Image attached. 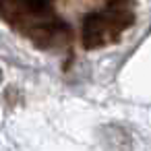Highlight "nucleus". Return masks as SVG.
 I'll use <instances>...</instances> for the list:
<instances>
[{
	"label": "nucleus",
	"instance_id": "1",
	"mask_svg": "<svg viewBox=\"0 0 151 151\" xmlns=\"http://www.w3.org/2000/svg\"><path fill=\"white\" fill-rule=\"evenodd\" d=\"M134 21V15L126 0H112L106 11L93 13L83 21V44L89 50L104 48L116 42L124 29Z\"/></svg>",
	"mask_w": 151,
	"mask_h": 151
},
{
	"label": "nucleus",
	"instance_id": "2",
	"mask_svg": "<svg viewBox=\"0 0 151 151\" xmlns=\"http://www.w3.org/2000/svg\"><path fill=\"white\" fill-rule=\"evenodd\" d=\"M110 2H112V0H110Z\"/></svg>",
	"mask_w": 151,
	"mask_h": 151
}]
</instances>
